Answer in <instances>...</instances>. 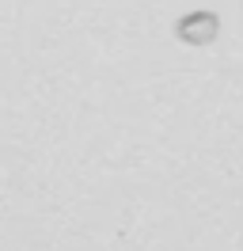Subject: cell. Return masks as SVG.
Segmentation results:
<instances>
[{"mask_svg": "<svg viewBox=\"0 0 243 251\" xmlns=\"http://www.w3.org/2000/svg\"><path fill=\"white\" fill-rule=\"evenodd\" d=\"M175 38L182 46H194V50H205L220 38V16L209 12V8H194L186 16L175 19Z\"/></svg>", "mask_w": 243, "mask_h": 251, "instance_id": "6da1fadb", "label": "cell"}]
</instances>
